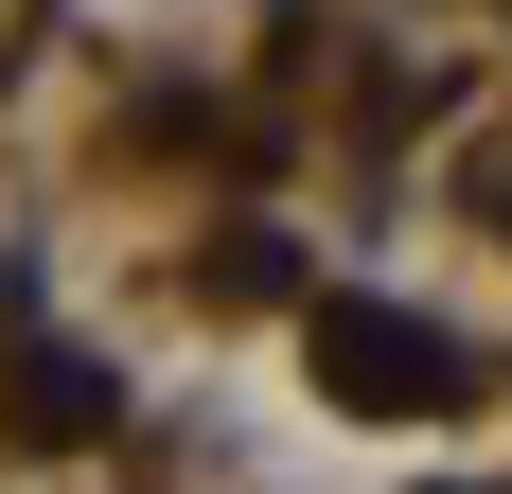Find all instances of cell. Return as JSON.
<instances>
[{
    "instance_id": "6da1fadb",
    "label": "cell",
    "mask_w": 512,
    "mask_h": 494,
    "mask_svg": "<svg viewBox=\"0 0 512 494\" xmlns=\"http://www.w3.org/2000/svg\"><path fill=\"white\" fill-rule=\"evenodd\" d=\"M318 371H336L354 406H442V336L389 318V300H336V318H318Z\"/></svg>"
}]
</instances>
